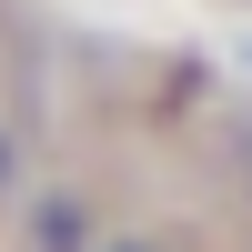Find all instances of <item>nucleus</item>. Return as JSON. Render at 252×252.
<instances>
[{"mask_svg":"<svg viewBox=\"0 0 252 252\" xmlns=\"http://www.w3.org/2000/svg\"><path fill=\"white\" fill-rule=\"evenodd\" d=\"M20 252H101L91 192H40L31 212H20Z\"/></svg>","mask_w":252,"mask_h":252,"instance_id":"obj_1","label":"nucleus"},{"mask_svg":"<svg viewBox=\"0 0 252 252\" xmlns=\"http://www.w3.org/2000/svg\"><path fill=\"white\" fill-rule=\"evenodd\" d=\"M10 192H20V131L0 121V202H10Z\"/></svg>","mask_w":252,"mask_h":252,"instance_id":"obj_2","label":"nucleus"},{"mask_svg":"<svg viewBox=\"0 0 252 252\" xmlns=\"http://www.w3.org/2000/svg\"><path fill=\"white\" fill-rule=\"evenodd\" d=\"M242 202H252V182H242Z\"/></svg>","mask_w":252,"mask_h":252,"instance_id":"obj_4","label":"nucleus"},{"mask_svg":"<svg viewBox=\"0 0 252 252\" xmlns=\"http://www.w3.org/2000/svg\"><path fill=\"white\" fill-rule=\"evenodd\" d=\"M101 252H161V242H101Z\"/></svg>","mask_w":252,"mask_h":252,"instance_id":"obj_3","label":"nucleus"}]
</instances>
